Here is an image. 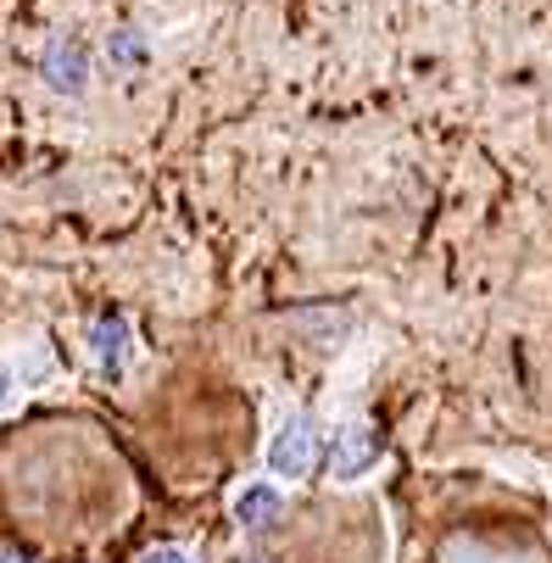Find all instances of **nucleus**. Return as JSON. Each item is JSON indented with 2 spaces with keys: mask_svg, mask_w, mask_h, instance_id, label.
<instances>
[{
  "mask_svg": "<svg viewBox=\"0 0 552 563\" xmlns=\"http://www.w3.org/2000/svg\"><path fill=\"white\" fill-rule=\"evenodd\" d=\"M319 452H324V435H319V419L312 413H285L279 430L268 435V479H307L312 468H319Z\"/></svg>",
  "mask_w": 552,
  "mask_h": 563,
  "instance_id": "nucleus-1",
  "label": "nucleus"
},
{
  "mask_svg": "<svg viewBox=\"0 0 552 563\" xmlns=\"http://www.w3.org/2000/svg\"><path fill=\"white\" fill-rule=\"evenodd\" d=\"M45 78L62 90V96H78L85 90V78H90V56H85V45H78L73 34H62V40H51V51H45Z\"/></svg>",
  "mask_w": 552,
  "mask_h": 563,
  "instance_id": "nucleus-4",
  "label": "nucleus"
},
{
  "mask_svg": "<svg viewBox=\"0 0 552 563\" xmlns=\"http://www.w3.org/2000/svg\"><path fill=\"white\" fill-rule=\"evenodd\" d=\"M12 390H18V374H12L7 363H0V408H7V401H12Z\"/></svg>",
  "mask_w": 552,
  "mask_h": 563,
  "instance_id": "nucleus-7",
  "label": "nucleus"
},
{
  "mask_svg": "<svg viewBox=\"0 0 552 563\" xmlns=\"http://www.w3.org/2000/svg\"><path fill=\"white\" fill-rule=\"evenodd\" d=\"M229 514H234V525H246V530H274L285 519V486L268 479V474L246 479V486L229 497Z\"/></svg>",
  "mask_w": 552,
  "mask_h": 563,
  "instance_id": "nucleus-3",
  "label": "nucleus"
},
{
  "mask_svg": "<svg viewBox=\"0 0 552 563\" xmlns=\"http://www.w3.org/2000/svg\"><path fill=\"white\" fill-rule=\"evenodd\" d=\"M379 463V435L368 424H346L330 435V479H341V486H352V479H363L368 468Z\"/></svg>",
  "mask_w": 552,
  "mask_h": 563,
  "instance_id": "nucleus-2",
  "label": "nucleus"
},
{
  "mask_svg": "<svg viewBox=\"0 0 552 563\" xmlns=\"http://www.w3.org/2000/svg\"><path fill=\"white\" fill-rule=\"evenodd\" d=\"M90 341H96V352H101V357H118V352L129 346V330L118 324V318H101V324L90 330Z\"/></svg>",
  "mask_w": 552,
  "mask_h": 563,
  "instance_id": "nucleus-5",
  "label": "nucleus"
},
{
  "mask_svg": "<svg viewBox=\"0 0 552 563\" xmlns=\"http://www.w3.org/2000/svg\"><path fill=\"white\" fill-rule=\"evenodd\" d=\"M0 563H29V558H12V552H0Z\"/></svg>",
  "mask_w": 552,
  "mask_h": 563,
  "instance_id": "nucleus-8",
  "label": "nucleus"
},
{
  "mask_svg": "<svg viewBox=\"0 0 552 563\" xmlns=\"http://www.w3.org/2000/svg\"><path fill=\"white\" fill-rule=\"evenodd\" d=\"M140 563H190V552H179V547H156V552H145Z\"/></svg>",
  "mask_w": 552,
  "mask_h": 563,
  "instance_id": "nucleus-6",
  "label": "nucleus"
}]
</instances>
